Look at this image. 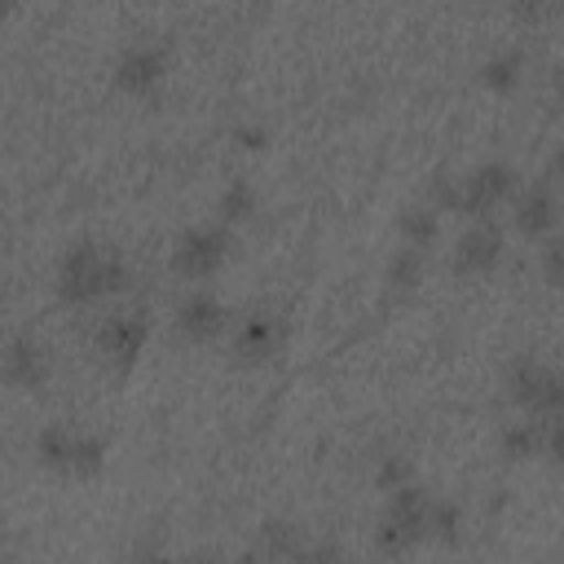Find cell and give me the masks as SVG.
Returning <instances> with one entry per match:
<instances>
[{
  "mask_svg": "<svg viewBox=\"0 0 564 564\" xmlns=\"http://www.w3.org/2000/svg\"><path fill=\"white\" fill-rule=\"evenodd\" d=\"M234 251V234H229V225H194V229H185L181 238H176V247H172V264H176V273H185V278H212L220 264H225V256Z\"/></svg>",
  "mask_w": 564,
  "mask_h": 564,
  "instance_id": "3",
  "label": "cell"
},
{
  "mask_svg": "<svg viewBox=\"0 0 564 564\" xmlns=\"http://www.w3.org/2000/svg\"><path fill=\"white\" fill-rule=\"evenodd\" d=\"M520 70H524V53H520V48H502V53H494V57L480 66V79H485L494 93H507V88L520 84Z\"/></svg>",
  "mask_w": 564,
  "mask_h": 564,
  "instance_id": "15",
  "label": "cell"
},
{
  "mask_svg": "<svg viewBox=\"0 0 564 564\" xmlns=\"http://www.w3.org/2000/svg\"><path fill=\"white\" fill-rule=\"evenodd\" d=\"M141 564H181V560H172V555H150V560H141Z\"/></svg>",
  "mask_w": 564,
  "mask_h": 564,
  "instance_id": "27",
  "label": "cell"
},
{
  "mask_svg": "<svg viewBox=\"0 0 564 564\" xmlns=\"http://www.w3.org/2000/svg\"><path fill=\"white\" fill-rule=\"evenodd\" d=\"M502 256V229L494 220H476L458 242H454V269L458 273H485Z\"/></svg>",
  "mask_w": 564,
  "mask_h": 564,
  "instance_id": "8",
  "label": "cell"
},
{
  "mask_svg": "<svg viewBox=\"0 0 564 564\" xmlns=\"http://www.w3.org/2000/svg\"><path fill=\"white\" fill-rule=\"evenodd\" d=\"M454 203H458V176H449L445 167L432 176V212H454Z\"/></svg>",
  "mask_w": 564,
  "mask_h": 564,
  "instance_id": "21",
  "label": "cell"
},
{
  "mask_svg": "<svg viewBox=\"0 0 564 564\" xmlns=\"http://www.w3.org/2000/svg\"><path fill=\"white\" fill-rule=\"evenodd\" d=\"M511 216H516V229L529 234V238H542V234L555 229V216H560V203H555V167L516 198V212Z\"/></svg>",
  "mask_w": 564,
  "mask_h": 564,
  "instance_id": "5",
  "label": "cell"
},
{
  "mask_svg": "<svg viewBox=\"0 0 564 564\" xmlns=\"http://www.w3.org/2000/svg\"><path fill=\"white\" fill-rule=\"evenodd\" d=\"M256 551H260L269 564H295V555L304 551V542H300V529H295L291 520H264Z\"/></svg>",
  "mask_w": 564,
  "mask_h": 564,
  "instance_id": "12",
  "label": "cell"
},
{
  "mask_svg": "<svg viewBox=\"0 0 564 564\" xmlns=\"http://www.w3.org/2000/svg\"><path fill=\"white\" fill-rule=\"evenodd\" d=\"M375 480H379V489H401V485H410V458H401V454H388V458L379 463Z\"/></svg>",
  "mask_w": 564,
  "mask_h": 564,
  "instance_id": "22",
  "label": "cell"
},
{
  "mask_svg": "<svg viewBox=\"0 0 564 564\" xmlns=\"http://www.w3.org/2000/svg\"><path fill=\"white\" fill-rule=\"evenodd\" d=\"M234 141H238L242 150H260V145L269 141V132H264L260 123H238V128H234Z\"/></svg>",
  "mask_w": 564,
  "mask_h": 564,
  "instance_id": "24",
  "label": "cell"
},
{
  "mask_svg": "<svg viewBox=\"0 0 564 564\" xmlns=\"http://www.w3.org/2000/svg\"><path fill=\"white\" fill-rule=\"evenodd\" d=\"M194 564H229V560H225V555H216V551H212V555H198V560H194Z\"/></svg>",
  "mask_w": 564,
  "mask_h": 564,
  "instance_id": "26",
  "label": "cell"
},
{
  "mask_svg": "<svg viewBox=\"0 0 564 564\" xmlns=\"http://www.w3.org/2000/svg\"><path fill=\"white\" fill-rule=\"evenodd\" d=\"M379 546L388 551V555H405L414 542H423L427 533H423V524H405V520H392V516H383L379 520Z\"/></svg>",
  "mask_w": 564,
  "mask_h": 564,
  "instance_id": "19",
  "label": "cell"
},
{
  "mask_svg": "<svg viewBox=\"0 0 564 564\" xmlns=\"http://www.w3.org/2000/svg\"><path fill=\"white\" fill-rule=\"evenodd\" d=\"M507 392L516 405L529 410V419H560V397H564V383H560V370L538 361V357H516L511 370H507Z\"/></svg>",
  "mask_w": 564,
  "mask_h": 564,
  "instance_id": "2",
  "label": "cell"
},
{
  "mask_svg": "<svg viewBox=\"0 0 564 564\" xmlns=\"http://www.w3.org/2000/svg\"><path fill=\"white\" fill-rule=\"evenodd\" d=\"M4 13H9V4H0V18H4Z\"/></svg>",
  "mask_w": 564,
  "mask_h": 564,
  "instance_id": "28",
  "label": "cell"
},
{
  "mask_svg": "<svg viewBox=\"0 0 564 564\" xmlns=\"http://www.w3.org/2000/svg\"><path fill=\"white\" fill-rule=\"evenodd\" d=\"M516 185H520L516 167L502 163V159H489V163L471 167V172L458 181V203H454V212L467 216L471 225H476V220H489L494 207L507 203V198L516 194Z\"/></svg>",
  "mask_w": 564,
  "mask_h": 564,
  "instance_id": "1",
  "label": "cell"
},
{
  "mask_svg": "<svg viewBox=\"0 0 564 564\" xmlns=\"http://www.w3.org/2000/svg\"><path fill=\"white\" fill-rule=\"evenodd\" d=\"M0 379L13 388H40L48 379V352L35 339H9L0 352Z\"/></svg>",
  "mask_w": 564,
  "mask_h": 564,
  "instance_id": "7",
  "label": "cell"
},
{
  "mask_svg": "<svg viewBox=\"0 0 564 564\" xmlns=\"http://www.w3.org/2000/svg\"><path fill=\"white\" fill-rule=\"evenodd\" d=\"M70 441H75V432H70L66 423H48V427L35 436V454H40V463H48V467H66Z\"/></svg>",
  "mask_w": 564,
  "mask_h": 564,
  "instance_id": "20",
  "label": "cell"
},
{
  "mask_svg": "<svg viewBox=\"0 0 564 564\" xmlns=\"http://www.w3.org/2000/svg\"><path fill=\"white\" fill-rule=\"evenodd\" d=\"M423 524H427V533H432V538H441V542H458V524H463V511H458V502H445V498H427Z\"/></svg>",
  "mask_w": 564,
  "mask_h": 564,
  "instance_id": "18",
  "label": "cell"
},
{
  "mask_svg": "<svg viewBox=\"0 0 564 564\" xmlns=\"http://www.w3.org/2000/svg\"><path fill=\"white\" fill-rule=\"evenodd\" d=\"M383 282H388V286H397V291L419 286V282H423V251H414V247H397V251L388 256Z\"/></svg>",
  "mask_w": 564,
  "mask_h": 564,
  "instance_id": "16",
  "label": "cell"
},
{
  "mask_svg": "<svg viewBox=\"0 0 564 564\" xmlns=\"http://www.w3.org/2000/svg\"><path fill=\"white\" fill-rule=\"evenodd\" d=\"M216 212H220V225H238V220H247V216L256 212V189H251V181H247V176H234V181L220 189Z\"/></svg>",
  "mask_w": 564,
  "mask_h": 564,
  "instance_id": "14",
  "label": "cell"
},
{
  "mask_svg": "<svg viewBox=\"0 0 564 564\" xmlns=\"http://www.w3.org/2000/svg\"><path fill=\"white\" fill-rule=\"evenodd\" d=\"M145 335H150L145 313H115V317H106V322H101V330H97V348H101L110 361L128 366V361L141 352Z\"/></svg>",
  "mask_w": 564,
  "mask_h": 564,
  "instance_id": "9",
  "label": "cell"
},
{
  "mask_svg": "<svg viewBox=\"0 0 564 564\" xmlns=\"http://www.w3.org/2000/svg\"><path fill=\"white\" fill-rule=\"evenodd\" d=\"M295 564H344V551L335 542H313L295 555Z\"/></svg>",
  "mask_w": 564,
  "mask_h": 564,
  "instance_id": "23",
  "label": "cell"
},
{
  "mask_svg": "<svg viewBox=\"0 0 564 564\" xmlns=\"http://www.w3.org/2000/svg\"><path fill=\"white\" fill-rule=\"evenodd\" d=\"M101 463H106V441H101V436H93V432H75L70 454H66V471L93 476Z\"/></svg>",
  "mask_w": 564,
  "mask_h": 564,
  "instance_id": "17",
  "label": "cell"
},
{
  "mask_svg": "<svg viewBox=\"0 0 564 564\" xmlns=\"http://www.w3.org/2000/svg\"><path fill=\"white\" fill-rule=\"evenodd\" d=\"M282 339H286V326H282L273 313H256V317H247V322L238 326V335H234V352H238L242 361H264V357L278 352Z\"/></svg>",
  "mask_w": 564,
  "mask_h": 564,
  "instance_id": "11",
  "label": "cell"
},
{
  "mask_svg": "<svg viewBox=\"0 0 564 564\" xmlns=\"http://www.w3.org/2000/svg\"><path fill=\"white\" fill-rule=\"evenodd\" d=\"M106 256L110 247H97V242H75L62 264H57V295L66 304H93L106 295L101 286V273H106Z\"/></svg>",
  "mask_w": 564,
  "mask_h": 564,
  "instance_id": "4",
  "label": "cell"
},
{
  "mask_svg": "<svg viewBox=\"0 0 564 564\" xmlns=\"http://www.w3.org/2000/svg\"><path fill=\"white\" fill-rule=\"evenodd\" d=\"M163 70H167V53L159 44H128L115 62V84L123 93H145L163 79Z\"/></svg>",
  "mask_w": 564,
  "mask_h": 564,
  "instance_id": "6",
  "label": "cell"
},
{
  "mask_svg": "<svg viewBox=\"0 0 564 564\" xmlns=\"http://www.w3.org/2000/svg\"><path fill=\"white\" fill-rule=\"evenodd\" d=\"M225 326V304L212 291H194L176 304V330L185 339H212Z\"/></svg>",
  "mask_w": 564,
  "mask_h": 564,
  "instance_id": "10",
  "label": "cell"
},
{
  "mask_svg": "<svg viewBox=\"0 0 564 564\" xmlns=\"http://www.w3.org/2000/svg\"><path fill=\"white\" fill-rule=\"evenodd\" d=\"M542 269H546V282L555 286V282H560V238H546V247H542Z\"/></svg>",
  "mask_w": 564,
  "mask_h": 564,
  "instance_id": "25",
  "label": "cell"
},
{
  "mask_svg": "<svg viewBox=\"0 0 564 564\" xmlns=\"http://www.w3.org/2000/svg\"><path fill=\"white\" fill-rule=\"evenodd\" d=\"M397 229H401V238H405V247H414V251H423L432 238H436V229H441V220H436V212L427 207V203H410L401 216H397Z\"/></svg>",
  "mask_w": 564,
  "mask_h": 564,
  "instance_id": "13",
  "label": "cell"
}]
</instances>
